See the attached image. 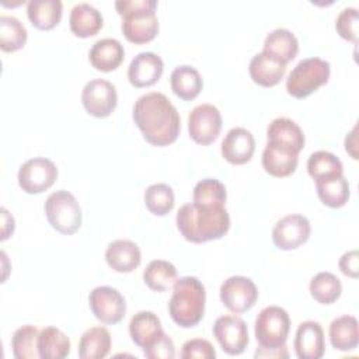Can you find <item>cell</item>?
<instances>
[{"label": "cell", "instance_id": "cell-1", "mask_svg": "<svg viewBox=\"0 0 359 359\" xmlns=\"http://www.w3.org/2000/svg\"><path fill=\"white\" fill-rule=\"evenodd\" d=\"M132 116L144 140L153 146H168L180 135V114L163 93L151 91L139 97L133 105Z\"/></svg>", "mask_w": 359, "mask_h": 359}, {"label": "cell", "instance_id": "cell-2", "mask_svg": "<svg viewBox=\"0 0 359 359\" xmlns=\"http://www.w3.org/2000/svg\"><path fill=\"white\" fill-rule=\"evenodd\" d=\"M182 237L191 243H206L222 238L230 229V216L224 206L182 205L175 216Z\"/></svg>", "mask_w": 359, "mask_h": 359}, {"label": "cell", "instance_id": "cell-3", "mask_svg": "<svg viewBox=\"0 0 359 359\" xmlns=\"http://www.w3.org/2000/svg\"><path fill=\"white\" fill-rule=\"evenodd\" d=\"M205 303L206 290L202 282L195 276H182L172 286L168 313L177 325L191 328L203 318Z\"/></svg>", "mask_w": 359, "mask_h": 359}, {"label": "cell", "instance_id": "cell-4", "mask_svg": "<svg viewBox=\"0 0 359 359\" xmlns=\"http://www.w3.org/2000/svg\"><path fill=\"white\" fill-rule=\"evenodd\" d=\"M115 8L122 17V32L125 38L136 45L153 41L158 34L156 15V0H119Z\"/></svg>", "mask_w": 359, "mask_h": 359}, {"label": "cell", "instance_id": "cell-5", "mask_svg": "<svg viewBox=\"0 0 359 359\" xmlns=\"http://www.w3.org/2000/svg\"><path fill=\"white\" fill-rule=\"evenodd\" d=\"M330 63L321 57L300 60L286 79V90L294 98H306L325 84L330 79Z\"/></svg>", "mask_w": 359, "mask_h": 359}, {"label": "cell", "instance_id": "cell-6", "mask_svg": "<svg viewBox=\"0 0 359 359\" xmlns=\"http://www.w3.org/2000/svg\"><path fill=\"white\" fill-rule=\"evenodd\" d=\"M43 209L49 224L62 234H73L81 227L83 213L80 203L66 189L52 192L46 198Z\"/></svg>", "mask_w": 359, "mask_h": 359}, {"label": "cell", "instance_id": "cell-7", "mask_svg": "<svg viewBox=\"0 0 359 359\" xmlns=\"http://www.w3.org/2000/svg\"><path fill=\"white\" fill-rule=\"evenodd\" d=\"M290 331V317L279 306L264 307L255 318V338L261 348H280Z\"/></svg>", "mask_w": 359, "mask_h": 359}, {"label": "cell", "instance_id": "cell-8", "mask_svg": "<svg viewBox=\"0 0 359 359\" xmlns=\"http://www.w3.org/2000/svg\"><path fill=\"white\" fill-rule=\"evenodd\" d=\"M57 178L55 163L46 157H34L21 164L17 180L27 194H41L49 189Z\"/></svg>", "mask_w": 359, "mask_h": 359}, {"label": "cell", "instance_id": "cell-9", "mask_svg": "<svg viewBox=\"0 0 359 359\" xmlns=\"http://www.w3.org/2000/svg\"><path fill=\"white\" fill-rule=\"evenodd\" d=\"M222 129L220 111L212 104L195 107L188 116V132L191 139L202 146L213 143Z\"/></svg>", "mask_w": 359, "mask_h": 359}, {"label": "cell", "instance_id": "cell-10", "mask_svg": "<svg viewBox=\"0 0 359 359\" xmlns=\"http://www.w3.org/2000/svg\"><path fill=\"white\" fill-rule=\"evenodd\" d=\"M88 304L94 317L104 324L119 323L126 313V302L121 292L111 286H97L90 292Z\"/></svg>", "mask_w": 359, "mask_h": 359}, {"label": "cell", "instance_id": "cell-11", "mask_svg": "<svg viewBox=\"0 0 359 359\" xmlns=\"http://www.w3.org/2000/svg\"><path fill=\"white\" fill-rule=\"evenodd\" d=\"M81 102L91 116L107 118L112 114L118 104L115 86L104 79L90 80L83 87Z\"/></svg>", "mask_w": 359, "mask_h": 359}, {"label": "cell", "instance_id": "cell-12", "mask_svg": "<svg viewBox=\"0 0 359 359\" xmlns=\"http://www.w3.org/2000/svg\"><path fill=\"white\" fill-rule=\"evenodd\" d=\"M213 335L227 355L243 353L250 342L245 321L233 314H224L216 318Z\"/></svg>", "mask_w": 359, "mask_h": 359}, {"label": "cell", "instance_id": "cell-13", "mask_svg": "<svg viewBox=\"0 0 359 359\" xmlns=\"http://www.w3.org/2000/svg\"><path fill=\"white\" fill-rule=\"evenodd\" d=\"M258 299V289L252 279L241 275L227 278L220 286V300L233 313L250 310Z\"/></svg>", "mask_w": 359, "mask_h": 359}, {"label": "cell", "instance_id": "cell-14", "mask_svg": "<svg viewBox=\"0 0 359 359\" xmlns=\"http://www.w3.org/2000/svg\"><path fill=\"white\" fill-rule=\"evenodd\" d=\"M311 226L306 216L286 215L273 226L272 241L279 250H296L309 240Z\"/></svg>", "mask_w": 359, "mask_h": 359}, {"label": "cell", "instance_id": "cell-15", "mask_svg": "<svg viewBox=\"0 0 359 359\" xmlns=\"http://www.w3.org/2000/svg\"><path fill=\"white\" fill-rule=\"evenodd\" d=\"M293 348L299 359H320L325 352L324 331L317 321H303L299 324L293 341Z\"/></svg>", "mask_w": 359, "mask_h": 359}, {"label": "cell", "instance_id": "cell-16", "mask_svg": "<svg viewBox=\"0 0 359 359\" xmlns=\"http://www.w3.org/2000/svg\"><path fill=\"white\" fill-rule=\"evenodd\" d=\"M163 72L164 63L158 55L140 52L132 59L128 67V79L133 87H150L160 80Z\"/></svg>", "mask_w": 359, "mask_h": 359}, {"label": "cell", "instance_id": "cell-17", "mask_svg": "<svg viewBox=\"0 0 359 359\" xmlns=\"http://www.w3.org/2000/svg\"><path fill=\"white\" fill-rule=\"evenodd\" d=\"M255 151V139L245 128H233L222 142V156L230 164L241 165L251 160Z\"/></svg>", "mask_w": 359, "mask_h": 359}, {"label": "cell", "instance_id": "cell-18", "mask_svg": "<svg viewBox=\"0 0 359 359\" xmlns=\"http://www.w3.org/2000/svg\"><path fill=\"white\" fill-rule=\"evenodd\" d=\"M299 163V153L293 149L266 143L262 151V167L264 170L273 177H287L294 172Z\"/></svg>", "mask_w": 359, "mask_h": 359}, {"label": "cell", "instance_id": "cell-19", "mask_svg": "<svg viewBox=\"0 0 359 359\" xmlns=\"http://www.w3.org/2000/svg\"><path fill=\"white\" fill-rule=\"evenodd\" d=\"M105 261L115 272L128 273L140 265L142 252L130 240H115L105 250Z\"/></svg>", "mask_w": 359, "mask_h": 359}, {"label": "cell", "instance_id": "cell-20", "mask_svg": "<svg viewBox=\"0 0 359 359\" xmlns=\"http://www.w3.org/2000/svg\"><path fill=\"white\" fill-rule=\"evenodd\" d=\"M125 57L122 43L115 38H102L97 41L88 53L90 63L100 72H112L121 66Z\"/></svg>", "mask_w": 359, "mask_h": 359}, {"label": "cell", "instance_id": "cell-21", "mask_svg": "<svg viewBox=\"0 0 359 359\" xmlns=\"http://www.w3.org/2000/svg\"><path fill=\"white\" fill-rule=\"evenodd\" d=\"M129 334L132 341L142 349L151 345L164 334L161 321L153 311H137L129 323Z\"/></svg>", "mask_w": 359, "mask_h": 359}, {"label": "cell", "instance_id": "cell-22", "mask_svg": "<svg viewBox=\"0 0 359 359\" xmlns=\"http://www.w3.org/2000/svg\"><path fill=\"white\" fill-rule=\"evenodd\" d=\"M262 52L275 60L287 65L299 52V41L292 31L286 28H276L265 36Z\"/></svg>", "mask_w": 359, "mask_h": 359}, {"label": "cell", "instance_id": "cell-23", "mask_svg": "<svg viewBox=\"0 0 359 359\" xmlns=\"http://www.w3.org/2000/svg\"><path fill=\"white\" fill-rule=\"evenodd\" d=\"M269 143L280 144L300 153L304 147V133L302 128L292 119L280 116L275 118L266 129Z\"/></svg>", "mask_w": 359, "mask_h": 359}, {"label": "cell", "instance_id": "cell-24", "mask_svg": "<svg viewBox=\"0 0 359 359\" xmlns=\"http://www.w3.org/2000/svg\"><path fill=\"white\" fill-rule=\"evenodd\" d=\"M248 72L255 84L262 87H273L283 79L286 65L275 60L265 52H259L250 60Z\"/></svg>", "mask_w": 359, "mask_h": 359}, {"label": "cell", "instance_id": "cell-25", "mask_svg": "<svg viewBox=\"0 0 359 359\" xmlns=\"http://www.w3.org/2000/svg\"><path fill=\"white\" fill-rule=\"evenodd\" d=\"M102 14L90 3L76 4L69 17L70 31L80 38L95 35L102 28Z\"/></svg>", "mask_w": 359, "mask_h": 359}, {"label": "cell", "instance_id": "cell-26", "mask_svg": "<svg viewBox=\"0 0 359 359\" xmlns=\"http://www.w3.org/2000/svg\"><path fill=\"white\" fill-rule=\"evenodd\" d=\"M330 342L341 352L356 349L359 344L358 320L353 316H339L330 324Z\"/></svg>", "mask_w": 359, "mask_h": 359}, {"label": "cell", "instance_id": "cell-27", "mask_svg": "<svg viewBox=\"0 0 359 359\" xmlns=\"http://www.w3.org/2000/svg\"><path fill=\"white\" fill-rule=\"evenodd\" d=\"M62 11L60 0H31L27 4V15L31 24L41 31L55 28L62 18Z\"/></svg>", "mask_w": 359, "mask_h": 359}, {"label": "cell", "instance_id": "cell-28", "mask_svg": "<svg viewBox=\"0 0 359 359\" xmlns=\"http://www.w3.org/2000/svg\"><path fill=\"white\" fill-rule=\"evenodd\" d=\"M170 84L172 93L178 98L191 101L199 95L203 81L195 67L189 65H181L172 70L170 76Z\"/></svg>", "mask_w": 359, "mask_h": 359}, {"label": "cell", "instance_id": "cell-29", "mask_svg": "<svg viewBox=\"0 0 359 359\" xmlns=\"http://www.w3.org/2000/svg\"><path fill=\"white\" fill-rule=\"evenodd\" d=\"M38 353L42 359H63L70 353V339L62 330L45 327L38 335Z\"/></svg>", "mask_w": 359, "mask_h": 359}, {"label": "cell", "instance_id": "cell-30", "mask_svg": "<svg viewBox=\"0 0 359 359\" xmlns=\"http://www.w3.org/2000/svg\"><path fill=\"white\" fill-rule=\"evenodd\" d=\"M111 334L105 327L88 328L79 341V356L81 359H102L109 353Z\"/></svg>", "mask_w": 359, "mask_h": 359}, {"label": "cell", "instance_id": "cell-31", "mask_svg": "<svg viewBox=\"0 0 359 359\" xmlns=\"http://www.w3.org/2000/svg\"><path fill=\"white\" fill-rule=\"evenodd\" d=\"M178 279L177 268L165 259H153L143 271V280L154 292H165Z\"/></svg>", "mask_w": 359, "mask_h": 359}, {"label": "cell", "instance_id": "cell-32", "mask_svg": "<svg viewBox=\"0 0 359 359\" xmlns=\"http://www.w3.org/2000/svg\"><path fill=\"white\" fill-rule=\"evenodd\" d=\"M316 189L320 201L334 209L344 206L351 195L349 182L344 174L316 181Z\"/></svg>", "mask_w": 359, "mask_h": 359}, {"label": "cell", "instance_id": "cell-33", "mask_svg": "<svg viewBox=\"0 0 359 359\" xmlns=\"http://www.w3.org/2000/svg\"><path fill=\"white\" fill-rule=\"evenodd\" d=\"M309 289L311 297L321 304L335 303L342 293L341 280L331 272H318L310 280Z\"/></svg>", "mask_w": 359, "mask_h": 359}, {"label": "cell", "instance_id": "cell-34", "mask_svg": "<svg viewBox=\"0 0 359 359\" xmlns=\"http://www.w3.org/2000/svg\"><path fill=\"white\" fill-rule=\"evenodd\" d=\"M307 171L314 181H321L344 174V167L335 154L325 150H318L309 157Z\"/></svg>", "mask_w": 359, "mask_h": 359}, {"label": "cell", "instance_id": "cell-35", "mask_svg": "<svg viewBox=\"0 0 359 359\" xmlns=\"http://www.w3.org/2000/svg\"><path fill=\"white\" fill-rule=\"evenodd\" d=\"M27 42V29L14 15H0V48L3 52H15Z\"/></svg>", "mask_w": 359, "mask_h": 359}, {"label": "cell", "instance_id": "cell-36", "mask_svg": "<svg viewBox=\"0 0 359 359\" xmlns=\"http://www.w3.org/2000/svg\"><path fill=\"white\" fill-rule=\"evenodd\" d=\"M38 335L39 330L35 325L25 324L17 328L11 338L13 356L15 359H36L38 353Z\"/></svg>", "mask_w": 359, "mask_h": 359}, {"label": "cell", "instance_id": "cell-37", "mask_svg": "<svg viewBox=\"0 0 359 359\" xmlns=\"http://www.w3.org/2000/svg\"><path fill=\"white\" fill-rule=\"evenodd\" d=\"M144 203L150 213L156 216H165L174 208V191L171 187L163 182L151 184L144 191Z\"/></svg>", "mask_w": 359, "mask_h": 359}, {"label": "cell", "instance_id": "cell-38", "mask_svg": "<svg viewBox=\"0 0 359 359\" xmlns=\"http://www.w3.org/2000/svg\"><path fill=\"white\" fill-rule=\"evenodd\" d=\"M194 203L203 206H224L227 199L226 187L216 178L201 180L192 192Z\"/></svg>", "mask_w": 359, "mask_h": 359}, {"label": "cell", "instance_id": "cell-39", "mask_svg": "<svg viewBox=\"0 0 359 359\" xmlns=\"http://www.w3.org/2000/svg\"><path fill=\"white\" fill-rule=\"evenodd\" d=\"M358 21L359 14L355 7L344 8L335 20V29L339 36L353 42L355 45L358 43Z\"/></svg>", "mask_w": 359, "mask_h": 359}, {"label": "cell", "instance_id": "cell-40", "mask_svg": "<svg viewBox=\"0 0 359 359\" xmlns=\"http://www.w3.org/2000/svg\"><path fill=\"white\" fill-rule=\"evenodd\" d=\"M181 358L182 359H215L216 358V351L213 345L208 339L202 338H194L187 341L182 345L181 349Z\"/></svg>", "mask_w": 359, "mask_h": 359}, {"label": "cell", "instance_id": "cell-41", "mask_svg": "<svg viewBox=\"0 0 359 359\" xmlns=\"http://www.w3.org/2000/svg\"><path fill=\"white\" fill-rule=\"evenodd\" d=\"M143 353L149 359H172L175 356V346L172 339L164 332L151 345L144 348Z\"/></svg>", "mask_w": 359, "mask_h": 359}, {"label": "cell", "instance_id": "cell-42", "mask_svg": "<svg viewBox=\"0 0 359 359\" xmlns=\"http://www.w3.org/2000/svg\"><path fill=\"white\" fill-rule=\"evenodd\" d=\"M339 269L344 275L351 276V278H358V251L356 250H351L346 251L341 258H339Z\"/></svg>", "mask_w": 359, "mask_h": 359}, {"label": "cell", "instance_id": "cell-43", "mask_svg": "<svg viewBox=\"0 0 359 359\" xmlns=\"http://www.w3.org/2000/svg\"><path fill=\"white\" fill-rule=\"evenodd\" d=\"M255 358H269V359H282L289 358V352L286 349V345L280 348H258L254 353Z\"/></svg>", "mask_w": 359, "mask_h": 359}, {"label": "cell", "instance_id": "cell-44", "mask_svg": "<svg viewBox=\"0 0 359 359\" xmlns=\"http://www.w3.org/2000/svg\"><path fill=\"white\" fill-rule=\"evenodd\" d=\"M1 240H6L14 231V219L6 208H1Z\"/></svg>", "mask_w": 359, "mask_h": 359}, {"label": "cell", "instance_id": "cell-45", "mask_svg": "<svg viewBox=\"0 0 359 359\" xmlns=\"http://www.w3.org/2000/svg\"><path fill=\"white\" fill-rule=\"evenodd\" d=\"M356 126L346 135L345 137V150L352 156V158H358V153H356Z\"/></svg>", "mask_w": 359, "mask_h": 359}]
</instances>
